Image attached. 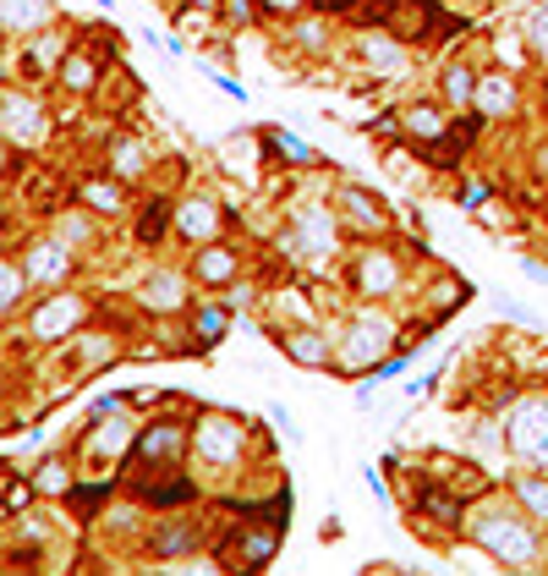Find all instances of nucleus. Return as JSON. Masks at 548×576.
Masks as SVG:
<instances>
[{
    "instance_id": "e433bc0d",
    "label": "nucleus",
    "mask_w": 548,
    "mask_h": 576,
    "mask_svg": "<svg viewBox=\"0 0 548 576\" xmlns=\"http://www.w3.org/2000/svg\"><path fill=\"white\" fill-rule=\"evenodd\" d=\"M116 352H122L116 335H83V368H94V363H105V357H116Z\"/></svg>"
},
{
    "instance_id": "72a5a7b5",
    "label": "nucleus",
    "mask_w": 548,
    "mask_h": 576,
    "mask_svg": "<svg viewBox=\"0 0 548 576\" xmlns=\"http://www.w3.org/2000/svg\"><path fill=\"white\" fill-rule=\"evenodd\" d=\"M176 214V203H165V198H154L148 209H143V226H137V242H159V231H165V220Z\"/></svg>"
},
{
    "instance_id": "6e6552de",
    "label": "nucleus",
    "mask_w": 548,
    "mask_h": 576,
    "mask_svg": "<svg viewBox=\"0 0 548 576\" xmlns=\"http://www.w3.org/2000/svg\"><path fill=\"white\" fill-rule=\"evenodd\" d=\"M225 220H231V203H214L209 192H192V198L176 203L170 237H181L187 248H203V242H220L225 237Z\"/></svg>"
},
{
    "instance_id": "c756f323",
    "label": "nucleus",
    "mask_w": 548,
    "mask_h": 576,
    "mask_svg": "<svg viewBox=\"0 0 548 576\" xmlns=\"http://www.w3.org/2000/svg\"><path fill=\"white\" fill-rule=\"evenodd\" d=\"M110 170H116L122 181H137V176L148 170V154H143V144H133V138L110 144Z\"/></svg>"
},
{
    "instance_id": "4468645a",
    "label": "nucleus",
    "mask_w": 548,
    "mask_h": 576,
    "mask_svg": "<svg viewBox=\"0 0 548 576\" xmlns=\"http://www.w3.org/2000/svg\"><path fill=\"white\" fill-rule=\"evenodd\" d=\"M187 270H192V281H198L203 291H225L236 275H242V253H236V248L220 237V242H203V248H192V264H187Z\"/></svg>"
},
{
    "instance_id": "ddd939ff",
    "label": "nucleus",
    "mask_w": 548,
    "mask_h": 576,
    "mask_svg": "<svg viewBox=\"0 0 548 576\" xmlns=\"http://www.w3.org/2000/svg\"><path fill=\"white\" fill-rule=\"evenodd\" d=\"M0 133H6L11 148H33L44 138V105H39L33 94L6 88V94H0Z\"/></svg>"
},
{
    "instance_id": "f8f14e48",
    "label": "nucleus",
    "mask_w": 548,
    "mask_h": 576,
    "mask_svg": "<svg viewBox=\"0 0 548 576\" xmlns=\"http://www.w3.org/2000/svg\"><path fill=\"white\" fill-rule=\"evenodd\" d=\"M22 270L33 275V286L55 291L72 281V270H77V259H72V242L66 237H33L28 248H22Z\"/></svg>"
},
{
    "instance_id": "412c9836",
    "label": "nucleus",
    "mask_w": 548,
    "mask_h": 576,
    "mask_svg": "<svg viewBox=\"0 0 548 576\" xmlns=\"http://www.w3.org/2000/svg\"><path fill=\"white\" fill-rule=\"evenodd\" d=\"M439 100H444V111H472V100H477V72L466 66V61H450L444 72H439Z\"/></svg>"
},
{
    "instance_id": "0eeeda50",
    "label": "nucleus",
    "mask_w": 548,
    "mask_h": 576,
    "mask_svg": "<svg viewBox=\"0 0 548 576\" xmlns=\"http://www.w3.org/2000/svg\"><path fill=\"white\" fill-rule=\"evenodd\" d=\"M83 324H88V296L55 286L39 307H33L28 335H33V341H66V335H83Z\"/></svg>"
},
{
    "instance_id": "393cba45",
    "label": "nucleus",
    "mask_w": 548,
    "mask_h": 576,
    "mask_svg": "<svg viewBox=\"0 0 548 576\" xmlns=\"http://www.w3.org/2000/svg\"><path fill=\"white\" fill-rule=\"evenodd\" d=\"M225 329H231V302H209V307H198V313H192V346H198V352L220 346V341H225Z\"/></svg>"
},
{
    "instance_id": "473e14b6",
    "label": "nucleus",
    "mask_w": 548,
    "mask_h": 576,
    "mask_svg": "<svg viewBox=\"0 0 548 576\" xmlns=\"http://www.w3.org/2000/svg\"><path fill=\"white\" fill-rule=\"evenodd\" d=\"M527 50H533V44H527V28H516V33H499V39H494V55H499L510 72H516V66H527V61H521Z\"/></svg>"
},
{
    "instance_id": "9b49d317",
    "label": "nucleus",
    "mask_w": 548,
    "mask_h": 576,
    "mask_svg": "<svg viewBox=\"0 0 548 576\" xmlns=\"http://www.w3.org/2000/svg\"><path fill=\"white\" fill-rule=\"evenodd\" d=\"M231 555H225V566L231 572H264L274 561V549H280V516H264V522H253V527H231Z\"/></svg>"
},
{
    "instance_id": "6ab92c4d",
    "label": "nucleus",
    "mask_w": 548,
    "mask_h": 576,
    "mask_svg": "<svg viewBox=\"0 0 548 576\" xmlns=\"http://www.w3.org/2000/svg\"><path fill=\"white\" fill-rule=\"evenodd\" d=\"M335 198H340V214H346L362 237H384V231H390V214H384V203H379L368 187H340Z\"/></svg>"
},
{
    "instance_id": "ea45409f",
    "label": "nucleus",
    "mask_w": 548,
    "mask_h": 576,
    "mask_svg": "<svg viewBox=\"0 0 548 576\" xmlns=\"http://www.w3.org/2000/svg\"><path fill=\"white\" fill-rule=\"evenodd\" d=\"M488 192H494L488 181H466V192H461V209H483V203H488Z\"/></svg>"
},
{
    "instance_id": "cd10ccee",
    "label": "nucleus",
    "mask_w": 548,
    "mask_h": 576,
    "mask_svg": "<svg viewBox=\"0 0 548 576\" xmlns=\"http://www.w3.org/2000/svg\"><path fill=\"white\" fill-rule=\"evenodd\" d=\"M264 144H270V154L280 159V165H296V170H313V165H318V154L302 144L296 133H285V127H270V133H264Z\"/></svg>"
},
{
    "instance_id": "bb28decb",
    "label": "nucleus",
    "mask_w": 548,
    "mask_h": 576,
    "mask_svg": "<svg viewBox=\"0 0 548 576\" xmlns=\"http://www.w3.org/2000/svg\"><path fill=\"white\" fill-rule=\"evenodd\" d=\"M510 494H516V505H521L533 522H544V527H548V472H538V467H533V472H521V478L510 483Z\"/></svg>"
},
{
    "instance_id": "dca6fc26",
    "label": "nucleus",
    "mask_w": 548,
    "mask_h": 576,
    "mask_svg": "<svg viewBox=\"0 0 548 576\" xmlns=\"http://www.w3.org/2000/svg\"><path fill=\"white\" fill-rule=\"evenodd\" d=\"M362 66L373 72V77H396L401 66H407V39L396 33V28H368L362 33Z\"/></svg>"
},
{
    "instance_id": "2eb2a0df",
    "label": "nucleus",
    "mask_w": 548,
    "mask_h": 576,
    "mask_svg": "<svg viewBox=\"0 0 548 576\" xmlns=\"http://www.w3.org/2000/svg\"><path fill=\"white\" fill-rule=\"evenodd\" d=\"M516 105H521V88H516V77H510L505 66L488 72V77H477L472 116H483V122H505V116H516Z\"/></svg>"
},
{
    "instance_id": "a19ab883",
    "label": "nucleus",
    "mask_w": 548,
    "mask_h": 576,
    "mask_svg": "<svg viewBox=\"0 0 548 576\" xmlns=\"http://www.w3.org/2000/svg\"><path fill=\"white\" fill-rule=\"evenodd\" d=\"M259 6H264L270 17H291V11H302L307 0H259Z\"/></svg>"
},
{
    "instance_id": "20e7f679",
    "label": "nucleus",
    "mask_w": 548,
    "mask_h": 576,
    "mask_svg": "<svg viewBox=\"0 0 548 576\" xmlns=\"http://www.w3.org/2000/svg\"><path fill=\"white\" fill-rule=\"evenodd\" d=\"M242 450H247V423H242L236 412H203V418L192 423V455H198L203 467L225 472V467L242 461Z\"/></svg>"
},
{
    "instance_id": "aec40b11",
    "label": "nucleus",
    "mask_w": 548,
    "mask_h": 576,
    "mask_svg": "<svg viewBox=\"0 0 548 576\" xmlns=\"http://www.w3.org/2000/svg\"><path fill=\"white\" fill-rule=\"evenodd\" d=\"M439 105H444V100H439ZM439 105H428V100H411V105H401V111H396V116H401V133H407V138H417V148L450 133V116H444Z\"/></svg>"
},
{
    "instance_id": "c03bdc74",
    "label": "nucleus",
    "mask_w": 548,
    "mask_h": 576,
    "mask_svg": "<svg viewBox=\"0 0 548 576\" xmlns=\"http://www.w3.org/2000/svg\"><path fill=\"white\" fill-rule=\"evenodd\" d=\"M318 11H351V0H313Z\"/></svg>"
},
{
    "instance_id": "37998d69",
    "label": "nucleus",
    "mask_w": 548,
    "mask_h": 576,
    "mask_svg": "<svg viewBox=\"0 0 548 576\" xmlns=\"http://www.w3.org/2000/svg\"><path fill=\"white\" fill-rule=\"evenodd\" d=\"M296 39H302V44H318V39H324V28H318V22H302V28H296Z\"/></svg>"
},
{
    "instance_id": "423d86ee",
    "label": "nucleus",
    "mask_w": 548,
    "mask_h": 576,
    "mask_svg": "<svg viewBox=\"0 0 548 576\" xmlns=\"http://www.w3.org/2000/svg\"><path fill=\"white\" fill-rule=\"evenodd\" d=\"M351 286H357V296H368V302L396 296V291L407 286V264H401V253H396L390 242H368V248L357 253V264H351Z\"/></svg>"
},
{
    "instance_id": "4c0bfd02",
    "label": "nucleus",
    "mask_w": 548,
    "mask_h": 576,
    "mask_svg": "<svg viewBox=\"0 0 548 576\" xmlns=\"http://www.w3.org/2000/svg\"><path fill=\"white\" fill-rule=\"evenodd\" d=\"M494 307H499V318H516V324H527V329L538 324V313H533L527 302H516V296H505V291L494 296Z\"/></svg>"
},
{
    "instance_id": "f3484780",
    "label": "nucleus",
    "mask_w": 548,
    "mask_h": 576,
    "mask_svg": "<svg viewBox=\"0 0 548 576\" xmlns=\"http://www.w3.org/2000/svg\"><path fill=\"white\" fill-rule=\"evenodd\" d=\"M192 270L181 275V270H154L148 281H143V291H137V302L143 307H154V313H176V307H187V296H192Z\"/></svg>"
},
{
    "instance_id": "7ed1b4c3",
    "label": "nucleus",
    "mask_w": 548,
    "mask_h": 576,
    "mask_svg": "<svg viewBox=\"0 0 548 576\" xmlns=\"http://www.w3.org/2000/svg\"><path fill=\"white\" fill-rule=\"evenodd\" d=\"M187 450H192V423L159 418V423H148V429L137 433L127 467H133V472H154V483H159V478H181V455H187ZM143 489H148V483H143Z\"/></svg>"
},
{
    "instance_id": "a878e982",
    "label": "nucleus",
    "mask_w": 548,
    "mask_h": 576,
    "mask_svg": "<svg viewBox=\"0 0 548 576\" xmlns=\"http://www.w3.org/2000/svg\"><path fill=\"white\" fill-rule=\"evenodd\" d=\"M61 88L66 94H94V83H99V61L88 55V50H66V61H61Z\"/></svg>"
},
{
    "instance_id": "f704fd0d",
    "label": "nucleus",
    "mask_w": 548,
    "mask_h": 576,
    "mask_svg": "<svg viewBox=\"0 0 548 576\" xmlns=\"http://www.w3.org/2000/svg\"><path fill=\"white\" fill-rule=\"evenodd\" d=\"M88 214H94V209H88V203H77V209L61 220V237H66L72 248H77V242H94V220H88Z\"/></svg>"
},
{
    "instance_id": "5701e85b",
    "label": "nucleus",
    "mask_w": 548,
    "mask_h": 576,
    "mask_svg": "<svg viewBox=\"0 0 548 576\" xmlns=\"http://www.w3.org/2000/svg\"><path fill=\"white\" fill-rule=\"evenodd\" d=\"M198 544V527H192V516H176V522H159V527H148V549H154V561H176V555H187Z\"/></svg>"
},
{
    "instance_id": "9d476101",
    "label": "nucleus",
    "mask_w": 548,
    "mask_h": 576,
    "mask_svg": "<svg viewBox=\"0 0 548 576\" xmlns=\"http://www.w3.org/2000/svg\"><path fill=\"white\" fill-rule=\"evenodd\" d=\"M274 346L296 363V368H329L335 346H340V329L318 324V318H302V324H285L274 329Z\"/></svg>"
},
{
    "instance_id": "7c9ffc66",
    "label": "nucleus",
    "mask_w": 548,
    "mask_h": 576,
    "mask_svg": "<svg viewBox=\"0 0 548 576\" xmlns=\"http://www.w3.org/2000/svg\"><path fill=\"white\" fill-rule=\"evenodd\" d=\"M28 286H33V275H28L17 259H6V264H0V307L17 313V302H22V291Z\"/></svg>"
},
{
    "instance_id": "c9c22d12",
    "label": "nucleus",
    "mask_w": 548,
    "mask_h": 576,
    "mask_svg": "<svg viewBox=\"0 0 548 576\" xmlns=\"http://www.w3.org/2000/svg\"><path fill=\"white\" fill-rule=\"evenodd\" d=\"M33 500H39V489H33L28 478H11V472H6V516H22Z\"/></svg>"
},
{
    "instance_id": "b1692460",
    "label": "nucleus",
    "mask_w": 548,
    "mask_h": 576,
    "mask_svg": "<svg viewBox=\"0 0 548 576\" xmlns=\"http://www.w3.org/2000/svg\"><path fill=\"white\" fill-rule=\"evenodd\" d=\"M0 11H6V33H22V39L50 28V17H55L50 0H0Z\"/></svg>"
},
{
    "instance_id": "4be33fe9",
    "label": "nucleus",
    "mask_w": 548,
    "mask_h": 576,
    "mask_svg": "<svg viewBox=\"0 0 548 576\" xmlns=\"http://www.w3.org/2000/svg\"><path fill=\"white\" fill-rule=\"evenodd\" d=\"M77 203H88L94 214H122L127 209V181L110 170V176H88L83 187H77Z\"/></svg>"
},
{
    "instance_id": "58836bf2",
    "label": "nucleus",
    "mask_w": 548,
    "mask_h": 576,
    "mask_svg": "<svg viewBox=\"0 0 548 576\" xmlns=\"http://www.w3.org/2000/svg\"><path fill=\"white\" fill-rule=\"evenodd\" d=\"M270 418H274V429L285 433V439H291V444H302V423H296V418H291V412H285V407H270Z\"/></svg>"
},
{
    "instance_id": "79ce46f5",
    "label": "nucleus",
    "mask_w": 548,
    "mask_h": 576,
    "mask_svg": "<svg viewBox=\"0 0 548 576\" xmlns=\"http://www.w3.org/2000/svg\"><path fill=\"white\" fill-rule=\"evenodd\" d=\"M521 270H527L538 286H548V264H538V259H521Z\"/></svg>"
},
{
    "instance_id": "1a4fd4ad",
    "label": "nucleus",
    "mask_w": 548,
    "mask_h": 576,
    "mask_svg": "<svg viewBox=\"0 0 548 576\" xmlns=\"http://www.w3.org/2000/svg\"><path fill=\"white\" fill-rule=\"evenodd\" d=\"M505 439H510V455H516V461L548 472V401L544 396H533V401H521V407L510 412Z\"/></svg>"
},
{
    "instance_id": "c85d7f7f",
    "label": "nucleus",
    "mask_w": 548,
    "mask_h": 576,
    "mask_svg": "<svg viewBox=\"0 0 548 576\" xmlns=\"http://www.w3.org/2000/svg\"><path fill=\"white\" fill-rule=\"evenodd\" d=\"M33 489H39V500H61L72 489V461L66 455H44L39 472H33Z\"/></svg>"
},
{
    "instance_id": "f257e3e1",
    "label": "nucleus",
    "mask_w": 548,
    "mask_h": 576,
    "mask_svg": "<svg viewBox=\"0 0 548 576\" xmlns=\"http://www.w3.org/2000/svg\"><path fill=\"white\" fill-rule=\"evenodd\" d=\"M538 527H544V522H533L521 505H516V511H477V516H472V538L488 544V549L499 555V566H510V572H533V566H538V555H544Z\"/></svg>"
},
{
    "instance_id": "a18cd8bd",
    "label": "nucleus",
    "mask_w": 548,
    "mask_h": 576,
    "mask_svg": "<svg viewBox=\"0 0 548 576\" xmlns=\"http://www.w3.org/2000/svg\"><path fill=\"white\" fill-rule=\"evenodd\" d=\"M544 100H548V88H544Z\"/></svg>"
},
{
    "instance_id": "f03ea898",
    "label": "nucleus",
    "mask_w": 548,
    "mask_h": 576,
    "mask_svg": "<svg viewBox=\"0 0 548 576\" xmlns=\"http://www.w3.org/2000/svg\"><path fill=\"white\" fill-rule=\"evenodd\" d=\"M390 346H396V318H390L379 302H368V307H357V313L346 318L340 346H335V363H340V374H362V368L384 363Z\"/></svg>"
},
{
    "instance_id": "a211bd4d",
    "label": "nucleus",
    "mask_w": 548,
    "mask_h": 576,
    "mask_svg": "<svg viewBox=\"0 0 548 576\" xmlns=\"http://www.w3.org/2000/svg\"><path fill=\"white\" fill-rule=\"evenodd\" d=\"M259 144H264V133H231V138H220V148H214L220 170L242 176V181H259V159H264Z\"/></svg>"
},
{
    "instance_id": "39448f33",
    "label": "nucleus",
    "mask_w": 548,
    "mask_h": 576,
    "mask_svg": "<svg viewBox=\"0 0 548 576\" xmlns=\"http://www.w3.org/2000/svg\"><path fill=\"white\" fill-rule=\"evenodd\" d=\"M285 248L296 259H329L340 248V214L329 203H302L285 226Z\"/></svg>"
},
{
    "instance_id": "2f4dec72",
    "label": "nucleus",
    "mask_w": 548,
    "mask_h": 576,
    "mask_svg": "<svg viewBox=\"0 0 548 576\" xmlns=\"http://www.w3.org/2000/svg\"><path fill=\"white\" fill-rule=\"evenodd\" d=\"M521 28H527V44H533V55L548 61V0H538L527 17H521Z\"/></svg>"
}]
</instances>
